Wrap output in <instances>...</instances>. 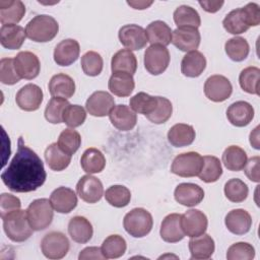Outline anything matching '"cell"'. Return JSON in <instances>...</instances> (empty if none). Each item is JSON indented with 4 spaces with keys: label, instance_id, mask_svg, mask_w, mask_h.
<instances>
[{
    "label": "cell",
    "instance_id": "cell-37",
    "mask_svg": "<svg viewBox=\"0 0 260 260\" xmlns=\"http://www.w3.org/2000/svg\"><path fill=\"white\" fill-rule=\"evenodd\" d=\"M174 21L178 27H195L201 24V18L196 9L188 5H181L176 8L173 14Z\"/></svg>",
    "mask_w": 260,
    "mask_h": 260
},
{
    "label": "cell",
    "instance_id": "cell-53",
    "mask_svg": "<svg viewBox=\"0 0 260 260\" xmlns=\"http://www.w3.org/2000/svg\"><path fill=\"white\" fill-rule=\"evenodd\" d=\"M21 202L19 198L9 193H2L0 196V215L1 218L8 213L20 209Z\"/></svg>",
    "mask_w": 260,
    "mask_h": 260
},
{
    "label": "cell",
    "instance_id": "cell-20",
    "mask_svg": "<svg viewBox=\"0 0 260 260\" xmlns=\"http://www.w3.org/2000/svg\"><path fill=\"white\" fill-rule=\"evenodd\" d=\"M112 125L121 131L132 130L137 122V116L132 109L126 105H117L109 113Z\"/></svg>",
    "mask_w": 260,
    "mask_h": 260
},
{
    "label": "cell",
    "instance_id": "cell-17",
    "mask_svg": "<svg viewBox=\"0 0 260 260\" xmlns=\"http://www.w3.org/2000/svg\"><path fill=\"white\" fill-rule=\"evenodd\" d=\"M79 53V43L73 39H66L56 45L54 49V61L59 66H69L77 60Z\"/></svg>",
    "mask_w": 260,
    "mask_h": 260
},
{
    "label": "cell",
    "instance_id": "cell-32",
    "mask_svg": "<svg viewBox=\"0 0 260 260\" xmlns=\"http://www.w3.org/2000/svg\"><path fill=\"white\" fill-rule=\"evenodd\" d=\"M145 31L147 40L151 45H161L166 47L172 43L173 31L165 21L154 20L150 22Z\"/></svg>",
    "mask_w": 260,
    "mask_h": 260
},
{
    "label": "cell",
    "instance_id": "cell-14",
    "mask_svg": "<svg viewBox=\"0 0 260 260\" xmlns=\"http://www.w3.org/2000/svg\"><path fill=\"white\" fill-rule=\"evenodd\" d=\"M15 102L17 106L23 111H37L43 102V91L37 84H25L17 91Z\"/></svg>",
    "mask_w": 260,
    "mask_h": 260
},
{
    "label": "cell",
    "instance_id": "cell-44",
    "mask_svg": "<svg viewBox=\"0 0 260 260\" xmlns=\"http://www.w3.org/2000/svg\"><path fill=\"white\" fill-rule=\"evenodd\" d=\"M69 102L66 99L53 96L46 106L45 118L52 124H59L63 122V114L65 109L69 106Z\"/></svg>",
    "mask_w": 260,
    "mask_h": 260
},
{
    "label": "cell",
    "instance_id": "cell-49",
    "mask_svg": "<svg viewBox=\"0 0 260 260\" xmlns=\"http://www.w3.org/2000/svg\"><path fill=\"white\" fill-rule=\"evenodd\" d=\"M157 106L155 110L146 116V118L154 124H162L167 122L173 113V106L170 100L164 96H157Z\"/></svg>",
    "mask_w": 260,
    "mask_h": 260
},
{
    "label": "cell",
    "instance_id": "cell-19",
    "mask_svg": "<svg viewBox=\"0 0 260 260\" xmlns=\"http://www.w3.org/2000/svg\"><path fill=\"white\" fill-rule=\"evenodd\" d=\"M50 201L57 212L69 213L77 205V196L72 189L61 186L51 193Z\"/></svg>",
    "mask_w": 260,
    "mask_h": 260
},
{
    "label": "cell",
    "instance_id": "cell-46",
    "mask_svg": "<svg viewBox=\"0 0 260 260\" xmlns=\"http://www.w3.org/2000/svg\"><path fill=\"white\" fill-rule=\"evenodd\" d=\"M57 143L63 151L72 155L80 147L81 136L73 128H66L60 133Z\"/></svg>",
    "mask_w": 260,
    "mask_h": 260
},
{
    "label": "cell",
    "instance_id": "cell-9",
    "mask_svg": "<svg viewBox=\"0 0 260 260\" xmlns=\"http://www.w3.org/2000/svg\"><path fill=\"white\" fill-rule=\"evenodd\" d=\"M233 92L231 81L223 75L215 74L209 76L204 83V93L206 98L215 103L228 100Z\"/></svg>",
    "mask_w": 260,
    "mask_h": 260
},
{
    "label": "cell",
    "instance_id": "cell-21",
    "mask_svg": "<svg viewBox=\"0 0 260 260\" xmlns=\"http://www.w3.org/2000/svg\"><path fill=\"white\" fill-rule=\"evenodd\" d=\"M229 122L236 127H245L254 118V109L251 104L245 101L233 103L226 110Z\"/></svg>",
    "mask_w": 260,
    "mask_h": 260
},
{
    "label": "cell",
    "instance_id": "cell-34",
    "mask_svg": "<svg viewBox=\"0 0 260 260\" xmlns=\"http://www.w3.org/2000/svg\"><path fill=\"white\" fill-rule=\"evenodd\" d=\"M44 155L49 168L56 172L65 170L71 161V155L63 151L57 142H53L47 146Z\"/></svg>",
    "mask_w": 260,
    "mask_h": 260
},
{
    "label": "cell",
    "instance_id": "cell-10",
    "mask_svg": "<svg viewBox=\"0 0 260 260\" xmlns=\"http://www.w3.org/2000/svg\"><path fill=\"white\" fill-rule=\"evenodd\" d=\"M120 43L130 51L143 49L148 40L145 29L138 24H125L118 32Z\"/></svg>",
    "mask_w": 260,
    "mask_h": 260
},
{
    "label": "cell",
    "instance_id": "cell-43",
    "mask_svg": "<svg viewBox=\"0 0 260 260\" xmlns=\"http://www.w3.org/2000/svg\"><path fill=\"white\" fill-rule=\"evenodd\" d=\"M105 198L110 205L121 208L129 204L131 193L130 190L123 185H113L106 190Z\"/></svg>",
    "mask_w": 260,
    "mask_h": 260
},
{
    "label": "cell",
    "instance_id": "cell-13",
    "mask_svg": "<svg viewBox=\"0 0 260 260\" xmlns=\"http://www.w3.org/2000/svg\"><path fill=\"white\" fill-rule=\"evenodd\" d=\"M78 196L86 203H96L104 194V187L100 179L88 175L82 176L76 184Z\"/></svg>",
    "mask_w": 260,
    "mask_h": 260
},
{
    "label": "cell",
    "instance_id": "cell-4",
    "mask_svg": "<svg viewBox=\"0 0 260 260\" xmlns=\"http://www.w3.org/2000/svg\"><path fill=\"white\" fill-rule=\"evenodd\" d=\"M125 231L134 238H142L148 235L153 225L151 214L144 208L137 207L130 210L123 219Z\"/></svg>",
    "mask_w": 260,
    "mask_h": 260
},
{
    "label": "cell",
    "instance_id": "cell-41",
    "mask_svg": "<svg viewBox=\"0 0 260 260\" xmlns=\"http://www.w3.org/2000/svg\"><path fill=\"white\" fill-rule=\"evenodd\" d=\"M259 77L260 69L258 67H246L241 71L239 76L240 86L248 93L259 95Z\"/></svg>",
    "mask_w": 260,
    "mask_h": 260
},
{
    "label": "cell",
    "instance_id": "cell-35",
    "mask_svg": "<svg viewBox=\"0 0 260 260\" xmlns=\"http://www.w3.org/2000/svg\"><path fill=\"white\" fill-rule=\"evenodd\" d=\"M80 165L85 173L89 175L98 174L105 169L106 157L100 149L95 147H89L82 153Z\"/></svg>",
    "mask_w": 260,
    "mask_h": 260
},
{
    "label": "cell",
    "instance_id": "cell-23",
    "mask_svg": "<svg viewBox=\"0 0 260 260\" xmlns=\"http://www.w3.org/2000/svg\"><path fill=\"white\" fill-rule=\"evenodd\" d=\"M159 234L161 239L168 243H177L182 241L185 234L181 228V214H168L161 221Z\"/></svg>",
    "mask_w": 260,
    "mask_h": 260
},
{
    "label": "cell",
    "instance_id": "cell-3",
    "mask_svg": "<svg viewBox=\"0 0 260 260\" xmlns=\"http://www.w3.org/2000/svg\"><path fill=\"white\" fill-rule=\"evenodd\" d=\"M2 219L4 232L11 241L20 243L31 236L34 230L28 222L26 210L17 209L8 213Z\"/></svg>",
    "mask_w": 260,
    "mask_h": 260
},
{
    "label": "cell",
    "instance_id": "cell-27",
    "mask_svg": "<svg viewBox=\"0 0 260 260\" xmlns=\"http://www.w3.org/2000/svg\"><path fill=\"white\" fill-rule=\"evenodd\" d=\"M215 249L213 239L207 235L202 234L198 237H193L189 241V250L191 259L205 260L212 256Z\"/></svg>",
    "mask_w": 260,
    "mask_h": 260
},
{
    "label": "cell",
    "instance_id": "cell-52",
    "mask_svg": "<svg viewBox=\"0 0 260 260\" xmlns=\"http://www.w3.org/2000/svg\"><path fill=\"white\" fill-rule=\"evenodd\" d=\"M20 79L15 71L13 58H2L0 61V81L3 84L13 85Z\"/></svg>",
    "mask_w": 260,
    "mask_h": 260
},
{
    "label": "cell",
    "instance_id": "cell-25",
    "mask_svg": "<svg viewBox=\"0 0 260 260\" xmlns=\"http://www.w3.org/2000/svg\"><path fill=\"white\" fill-rule=\"evenodd\" d=\"M68 234L74 242L78 244H85L92 238L93 229L87 218L76 215L68 222Z\"/></svg>",
    "mask_w": 260,
    "mask_h": 260
},
{
    "label": "cell",
    "instance_id": "cell-51",
    "mask_svg": "<svg viewBox=\"0 0 260 260\" xmlns=\"http://www.w3.org/2000/svg\"><path fill=\"white\" fill-rule=\"evenodd\" d=\"M86 119V112L79 105H69L63 114V122L70 128L81 126Z\"/></svg>",
    "mask_w": 260,
    "mask_h": 260
},
{
    "label": "cell",
    "instance_id": "cell-50",
    "mask_svg": "<svg viewBox=\"0 0 260 260\" xmlns=\"http://www.w3.org/2000/svg\"><path fill=\"white\" fill-rule=\"evenodd\" d=\"M254 257V247L246 242H238L231 245L226 252L228 260H251Z\"/></svg>",
    "mask_w": 260,
    "mask_h": 260
},
{
    "label": "cell",
    "instance_id": "cell-55",
    "mask_svg": "<svg viewBox=\"0 0 260 260\" xmlns=\"http://www.w3.org/2000/svg\"><path fill=\"white\" fill-rule=\"evenodd\" d=\"M259 162H260V157L258 155H256V156H253V157L247 159V162L244 167V171H245L246 176L252 182L259 183V181H260V178H259Z\"/></svg>",
    "mask_w": 260,
    "mask_h": 260
},
{
    "label": "cell",
    "instance_id": "cell-24",
    "mask_svg": "<svg viewBox=\"0 0 260 260\" xmlns=\"http://www.w3.org/2000/svg\"><path fill=\"white\" fill-rule=\"evenodd\" d=\"M25 37V29L17 24H4L0 28V43L9 50L20 49Z\"/></svg>",
    "mask_w": 260,
    "mask_h": 260
},
{
    "label": "cell",
    "instance_id": "cell-38",
    "mask_svg": "<svg viewBox=\"0 0 260 260\" xmlns=\"http://www.w3.org/2000/svg\"><path fill=\"white\" fill-rule=\"evenodd\" d=\"M222 175V168L220 160L213 155L203 156V166L198 174L201 181L205 183L216 182Z\"/></svg>",
    "mask_w": 260,
    "mask_h": 260
},
{
    "label": "cell",
    "instance_id": "cell-58",
    "mask_svg": "<svg viewBox=\"0 0 260 260\" xmlns=\"http://www.w3.org/2000/svg\"><path fill=\"white\" fill-rule=\"evenodd\" d=\"M259 126H257L251 133H250V143L251 145L256 148L259 149Z\"/></svg>",
    "mask_w": 260,
    "mask_h": 260
},
{
    "label": "cell",
    "instance_id": "cell-48",
    "mask_svg": "<svg viewBox=\"0 0 260 260\" xmlns=\"http://www.w3.org/2000/svg\"><path fill=\"white\" fill-rule=\"evenodd\" d=\"M80 65L86 75L98 76L103 70L104 61L98 52L88 51L82 55Z\"/></svg>",
    "mask_w": 260,
    "mask_h": 260
},
{
    "label": "cell",
    "instance_id": "cell-57",
    "mask_svg": "<svg viewBox=\"0 0 260 260\" xmlns=\"http://www.w3.org/2000/svg\"><path fill=\"white\" fill-rule=\"evenodd\" d=\"M200 6L209 13H214L218 11L224 4L223 1H199Z\"/></svg>",
    "mask_w": 260,
    "mask_h": 260
},
{
    "label": "cell",
    "instance_id": "cell-40",
    "mask_svg": "<svg viewBox=\"0 0 260 260\" xmlns=\"http://www.w3.org/2000/svg\"><path fill=\"white\" fill-rule=\"evenodd\" d=\"M224 51L231 60L235 62H241L248 57L250 47L244 38L234 37L225 42Z\"/></svg>",
    "mask_w": 260,
    "mask_h": 260
},
{
    "label": "cell",
    "instance_id": "cell-39",
    "mask_svg": "<svg viewBox=\"0 0 260 260\" xmlns=\"http://www.w3.org/2000/svg\"><path fill=\"white\" fill-rule=\"evenodd\" d=\"M101 249L106 259H116L124 255L127 249V244L122 236L111 235L105 239Z\"/></svg>",
    "mask_w": 260,
    "mask_h": 260
},
{
    "label": "cell",
    "instance_id": "cell-1",
    "mask_svg": "<svg viewBox=\"0 0 260 260\" xmlns=\"http://www.w3.org/2000/svg\"><path fill=\"white\" fill-rule=\"evenodd\" d=\"M46 179L47 174L42 159L24 144L20 136L16 153L1 174L2 182L12 192L27 193L40 188Z\"/></svg>",
    "mask_w": 260,
    "mask_h": 260
},
{
    "label": "cell",
    "instance_id": "cell-11",
    "mask_svg": "<svg viewBox=\"0 0 260 260\" xmlns=\"http://www.w3.org/2000/svg\"><path fill=\"white\" fill-rule=\"evenodd\" d=\"M207 216L199 209H190L181 215V228L190 238L198 237L207 230Z\"/></svg>",
    "mask_w": 260,
    "mask_h": 260
},
{
    "label": "cell",
    "instance_id": "cell-45",
    "mask_svg": "<svg viewBox=\"0 0 260 260\" xmlns=\"http://www.w3.org/2000/svg\"><path fill=\"white\" fill-rule=\"evenodd\" d=\"M224 195L225 197L235 203L243 202L249 193V189L246 183H244L241 179L234 178L229 180L224 184Z\"/></svg>",
    "mask_w": 260,
    "mask_h": 260
},
{
    "label": "cell",
    "instance_id": "cell-2",
    "mask_svg": "<svg viewBox=\"0 0 260 260\" xmlns=\"http://www.w3.org/2000/svg\"><path fill=\"white\" fill-rule=\"evenodd\" d=\"M59 31L57 20L50 15L40 14L29 20L25 26L26 37L37 43L52 41Z\"/></svg>",
    "mask_w": 260,
    "mask_h": 260
},
{
    "label": "cell",
    "instance_id": "cell-42",
    "mask_svg": "<svg viewBox=\"0 0 260 260\" xmlns=\"http://www.w3.org/2000/svg\"><path fill=\"white\" fill-rule=\"evenodd\" d=\"M157 96H152L146 92H138L130 99V108L132 111L142 115L151 114L157 106Z\"/></svg>",
    "mask_w": 260,
    "mask_h": 260
},
{
    "label": "cell",
    "instance_id": "cell-29",
    "mask_svg": "<svg viewBox=\"0 0 260 260\" xmlns=\"http://www.w3.org/2000/svg\"><path fill=\"white\" fill-rule=\"evenodd\" d=\"M49 91L52 96H58L63 99H70L75 92L74 80L65 73H58L49 81Z\"/></svg>",
    "mask_w": 260,
    "mask_h": 260
},
{
    "label": "cell",
    "instance_id": "cell-47",
    "mask_svg": "<svg viewBox=\"0 0 260 260\" xmlns=\"http://www.w3.org/2000/svg\"><path fill=\"white\" fill-rule=\"evenodd\" d=\"M222 25L224 29L232 35H240L249 29V26L243 18L241 8H236L229 12L222 20Z\"/></svg>",
    "mask_w": 260,
    "mask_h": 260
},
{
    "label": "cell",
    "instance_id": "cell-30",
    "mask_svg": "<svg viewBox=\"0 0 260 260\" xmlns=\"http://www.w3.org/2000/svg\"><path fill=\"white\" fill-rule=\"evenodd\" d=\"M108 87L117 96H128L135 87L133 75L126 72H114L109 79Z\"/></svg>",
    "mask_w": 260,
    "mask_h": 260
},
{
    "label": "cell",
    "instance_id": "cell-31",
    "mask_svg": "<svg viewBox=\"0 0 260 260\" xmlns=\"http://www.w3.org/2000/svg\"><path fill=\"white\" fill-rule=\"evenodd\" d=\"M196 133L191 125L178 123L168 132V140L175 147H184L193 143Z\"/></svg>",
    "mask_w": 260,
    "mask_h": 260
},
{
    "label": "cell",
    "instance_id": "cell-8",
    "mask_svg": "<svg viewBox=\"0 0 260 260\" xmlns=\"http://www.w3.org/2000/svg\"><path fill=\"white\" fill-rule=\"evenodd\" d=\"M170 64L169 50L161 45H150L144 52V67L152 75H159Z\"/></svg>",
    "mask_w": 260,
    "mask_h": 260
},
{
    "label": "cell",
    "instance_id": "cell-15",
    "mask_svg": "<svg viewBox=\"0 0 260 260\" xmlns=\"http://www.w3.org/2000/svg\"><path fill=\"white\" fill-rule=\"evenodd\" d=\"M200 41V32L195 27H178L172 35L173 45L183 52L195 51L199 47Z\"/></svg>",
    "mask_w": 260,
    "mask_h": 260
},
{
    "label": "cell",
    "instance_id": "cell-6",
    "mask_svg": "<svg viewBox=\"0 0 260 260\" xmlns=\"http://www.w3.org/2000/svg\"><path fill=\"white\" fill-rule=\"evenodd\" d=\"M203 166V156L198 152L188 151L177 155L171 166V172L179 177L191 178L198 176Z\"/></svg>",
    "mask_w": 260,
    "mask_h": 260
},
{
    "label": "cell",
    "instance_id": "cell-7",
    "mask_svg": "<svg viewBox=\"0 0 260 260\" xmlns=\"http://www.w3.org/2000/svg\"><path fill=\"white\" fill-rule=\"evenodd\" d=\"M70 248L68 238L61 232H51L44 236L41 242V250L48 259H62Z\"/></svg>",
    "mask_w": 260,
    "mask_h": 260
},
{
    "label": "cell",
    "instance_id": "cell-59",
    "mask_svg": "<svg viewBox=\"0 0 260 260\" xmlns=\"http://www.w3.org/2000/svg\"><path fill=\"white\" fill-rule=\"evenodd\" d=\"M152 3H153L152 1H148V2L147 1H128L127 2V4L132 6L134 9H140V10L147 8Z\"/></svg>",
    "mask_w": 260,
    "mask_h": 260
},
{
    "label": "cell",
    "instance_id": "cell-28",
    "mask_svg": "<svg viewBox=\"0 0 260 260\" xmlns=\"http://www.w3.org/2000/svg\"><path fill=\"white\" fill-rule=\"evenodd\" d=\"M206 68L204 55L195 50L188 52L181 61V72L187 77H198Z\"/></svg>",
    "mask_w": 260,
    "mask_h": 260
},
{
    "label": "cell",
    "instance_id": "cell-5",
    "mask_svg": "<svg viewBox=\"0 0 260 260\" xmlns=\"http://www.w3.org/2000/svg\"><path fill=\"white\" fill-rule=\"evenodd\" d=\"M51 201L47 198L34 200L26 209L28 222L34 231L46 230L53 220L54 211Z\"/></svg>",
    "mask_w": 260,
    "mask_h": 260
},
{
    "label": "cell",
    "instance_id": "cell-16",
    "mask_svg": "<svg viewBox=\"0 0 260 260\" xmlns=\"http://www.w3.org/2000/svg\"><path fill=\"white\" fill-rule=\"evenodd\" d=\"M114 106V98L108 91L104 90L94 91L85 103L86 111L94 117H105L109 115Z\"/></svg>",
    "mask_w": 260,
    "mask_h": 260
},
{
    "label": "cell",
    "instance_id": "cell-36",
    "mask_svg": "<svg viewBox=\"0 0 260 260\" xmlns=\"http://www.w3.org/2000/svg\"><path fill=\"white\" fill-rule=\"evenodd\" d=\"M246 151L237 145L228 146L222 153V162L229 171H242L247 162Z\"/></svg>",
    "mask_w": 260,
    "mask_h": 260
},
{
    "label": "cell",
    "instance_id": "cell-33",
    "mask_svg": "<svg viewBox=\"0 0 260 260\" xmlns=\"http://www.w3.org/2000/svg\"><path fill=\"white\" fill-rule=\"evenodd\" d=\"M112 72H126L133 75L137 69V59L128 49L119 50L111 60Z\"/></svg>",
    "mask_w": 260,
    "mask_h": 260
},
{
    "label": "cell",
    "instance_id": "cell-56",
    "mask_svg": "<svg viewBox=\"0 0 260 260\" xmlns=\"http://www.w3.org/2000/svg\"><path fill=\"white\" fill-rule=\"evenodd\" d=\"M79 260H87V259H106L104 254L102 253V249L99 247H87L84 248L78 256Z\"/></svg>",
    "mask_w": 260,
    "mask_h": 260
},
{
    "label": "cell",
    "instance_id": "cell-18",
    "mask_svg": "<svg viewBox=\"0 0 260 260\" xmlns=\"http://www.w3.org/2000/svg\"><path fill=\"white\" fill-rule=\"evenodd\" d=\"M174 196L178 203L187 207H193L203 200L204 190L197 184L181 183L176 187Z\"/></svg>",
    "mask_w": 260,
    "mask_h": 260
},
{
    "label": "cell",
    "instance_id": "cell-22",
    "mask_svg": "<svg viewBox=\"0 0 260 260\" xmlns=\"http://www.w3.org/2000/svg\"><path fill=\"white\" fill-rule=\"evenodd\" d=\"M226 229L235 235L241 236L247 234L252 225V218L248 211L242 208L231 210L224 218Z\"/></svg>",
    "mask_w": 260,
    "mask_h": 260
},
{
    "label": "cell",
    "instance_id": "cell-26",
    "mask_svg": "<svg viewBox=\"0 0 260 260\" xmlns=\"http://www.w3.org/2000/svg\"><path fill=\"white\" fill-rule=\"evenodd\" d=\"M25 14V6L20 0L0 1V22L4 24H16Z\"/></svg>",
    "mask_w": 260,
    "mask_h": 260
},
{
    "label": "cell",
    "instance_id": "cell-12",
    "mask_svg": "<svg viewBox=\"0 0 260 260\" xmlns=\"http://www.w3.org/2000/svg\"><path fill=\"white\" fill-rule=\"evenodd\" d=\"M14 68L20 78L34 79L41 70V64L38 56L29 51H21L14 58Z\"/></svg>",
    "mask_w": 260,
    "mask_h": 260
},
{
    "label": "cell",
    "instance_id": "cell-54",
    "mask_svg": "<svg viewBox=\"0 0 260 260\" xmlns=\"http://www.w3.org/2000/svg\"><path fill=\"white\" fill-rule=\"evenodd\" d=\"M241 12L246 24L249 27L257 26L260 23V7L257 3H248L241 8Z\"/></svg>",
    "mask_w": 260,
    "mask_h": 260
}]
</instances>
